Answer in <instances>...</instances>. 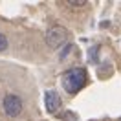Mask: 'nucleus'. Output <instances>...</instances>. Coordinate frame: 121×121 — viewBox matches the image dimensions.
I'll use <instances>...</instances> for the list:
<instances>
[{"label": "nucleus", "mask_w": 121, "mask_h": 121, "mask_svg": "<svg viewBox=\"0 0 121 121\" xmlns=\"http://www.w3.org/2000/svg\"><path fill=\"white\" fill-rule=\"evenodd\" d=\"M46 44L50 46L52 50H57V48H60V46L64 44V42H68V39H70V31L64 28V26H52L50 30L46 31Z\"/></svg>", "instance_id": "f03ea898"}, {"label": "nucleus", "mask_w": 121, "mask_h": 121, "mask_svg": "<svg viewBox=\"0 0 121 121\" xmlns=\"http://www.w3.org/2000/svg\"><path fill=\"white\" fill-rule=\"evenodd\" d=\"M8 37L4 35V33H0V52H6L8 50Z\"/></svg>", "instance_id": "39448f33"}, {"label": "nucleus", "mask_w": 121, "mask_h": 121, "mask_svg": "<svg viewBox=\"0 0 121 121\" xmlns=\"http://www.w3.org/2000/svg\"><path fill=\"white\" fill-rule=\"evenodd\" d=\"M44 103H46V110L52 112V114H55L60 108V97H59V94H57L55 90H48V92H46V95H44Z\"/></svg>", "instance_id": "20e7f679"}, {"label": "nucleus", "mask_w": 121, "mask_h": 121, "mask_svg": "<svg viewBox=\"0 0 121 121\" xmlns=\"http://www.w3.org/2000/svg\"><path fill=\"white\" fill-rule=\"evenodd\" d=\"M66 6H73V8H79V6H86V0H68Z\"/></svg>", "instance_id": "423d86ee"}, {"label": "nucleus", "mask_w": 121, "mask_h": 121, "mask_svg": "<svg viewBox=\"0 0 121 121\" xmlns=\"http://www.w3.org/2000/svg\"><path fill=\"white\" fill-rule=\"evenodd\" d=\"M84 84H86V72L83 68H72L62 75V86L68 94H77Z\"/></svg>", "instance_id": "f257e3e1"}, {"label": "nucleus", "mask_w": 121, "mask_h": 121, "mask_svg": "<svg viewBox=\"0 0 121 121\" xmlns=\"http://www.w3.org/2000/svg\"><path fill=\"white\" fill-rule=\"evenodd\" d=\"M22 108H24V103L22 99L18 97L17 94H8L4 101H2V110L8 117H17L22 114Z\"/></svg>", "instance_id": "7ed1b4c3"}]
</instances>
